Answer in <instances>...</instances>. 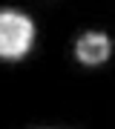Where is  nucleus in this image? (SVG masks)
I'll use <instances>...</instances> for the list:
<instances>
[{
  "label": "nucleus",
  "instance_id": "nucleus-1",
  "mask_svg": "<svg viewBox=\"0 0 115 129\" xmlns=\"http://www.w3.org/2000/svg\"><path fill=\"white\" fill-rule=\"evenodd\" d=\"M35 43V23L20 12H0V57H23Z\"/></svg>",
  "mask_w": 115,
  "mask_h": 129
},
{
  "label": "nucleus",
  "instance_id": "nucleus-2",
  "mask_svg": "<svg viewBox=\"0 0 115 129\" xmlns=\"http://www.w3.org/2000/svg\"><path fill=\"white\" fill-rule=\"evenodd\" d=\"M75 55H78L81 63L86 66H98L104 63L106 57H109V37L95 32V35H83L78 40V46H75Z\"/></svg>",
  "mask_w": 115,
  "mask_h": 129
}]
</instances>
